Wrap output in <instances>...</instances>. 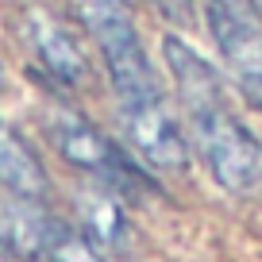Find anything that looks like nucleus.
I'll list each match as a JSON object with an SVG mask.
<instances>
[{
    "label": "nucleus",
    "mask_w": 262,
    "mask_h": 262,
    "mask_svg": "<svg viewBox=\"0 0 262 262\" xmlns=\"http://www.w3.org/2000/svg\"><path fill=\"white\" fill-rule=\"evenodd\" d=\"M162 54H166V70L173 77V89L185 104V116L193 123L201 162L208 166V173L220 189L243 193L262 173L258 135H251V127L228 104L224 77L216 74V66H208L189 42H181L178 35H166Z\"/></svg>",
    "instance_id": "f257e3e1"
},
{
    "label": "nucleus",
    "mask_w": 262,
    "mask_h": 262,
    "mask_svg": "<svg viewBox=\"0 0 262 262\" xmlns=\"http://www.w3.org/2000/svg\"><path fill=\"white\" fill-rule=\"evenodd\" d=\"M74 12L81 19V27L93 35V42L100 47L108 81H112V93H116V108L166 97L155 66L143 50L127 0H74Z\"/></svg>",
    "instance_id": "f03ea898"
},
{
    "label": "nucleus",
    "mask_w": 262,
    "mask_h": 262,
    "mask_svg": "<svg viewBox=\"0 0 262 262\" xmlns=\"http://www.w3.org/2000/svg\"><path fill=\"white\" fill-rule=\"evenodd\" d=\"M47 131H50V143H54L58 155L74 170L100 181V189H112L120 196L155 193V181L147 178V170L116 139H108L93 120H85L77 108H54L47 116Z\"/></svg>",
    "instance_id": "7ed1b4c3"
},
{
    "label": "nucleus",
    "mask_w": 262,
    "mask_h": 262,
    "mask_svg": "<svg viewBox=\"0 0 262 262\" xmlns=\"http://www.w3.org/2000/svg\"><path fill=\"white\" fill-rule=\"evenodd\" d=\"M205 19L235 89L262 108V8L258 0H205Z\"/></svg>",
    "instance_id": "20e7f679"
},
{
    "label": "nucleus",
    "mask_w": 262,
    "mask_h": 262,
    "mask_svg": "<svg viewBox=\"0 0 262 262\" xmlns=\"http://www.w3.org/2000/svg\"><path fill=\"white\" fill-rule=\"evenodd\" d=\"M116 116H120V131L127 139V147L147 166L170 170V173L189 166V143L181 135L173 112L166 108V97L143 100V104H123V108H116Z\"/></svg>",
    "instance_id": "39448f33"
},
{
    "label": "nucleus",
    "mask_w": 262,
    "mask_h": 262,
    "mask_svg": "<svg viewBox=\"0 0 262 262\" xmlns=\"http://www.w3.org/2000/svg\"><path fill=\"white\" fill-rule=\"evenodd\" d=\"M19 35H24L27 50L35 54V62L42 66V74L54 77L58 85L77 89V85L89 81V58H85L81 42L74 39V31L58 16H50V12H42V8L24 12Z\"/></svg>",
    "instance_id": "423d86ee"
},
{
    "label": "nucleus",
    "mask_w": 262,
    "mask_h": 262,
    "mask_svg": "<svg viewBox=\"0 0 262 262\" xmlns=\"http://www.w3.org/2000/svg\"><path fill=\"white\" fill-rule=\"evenodd\" d=\"M66 224L54 220L42 205H27V201H8L4 220H0V235L8 243V251L24 254V258H47L50 243L58 239Z\"/></svg>",
    "instance_id": "0eeeda50"
},
{
    "label": "nucleus",
    "mask_w": 262,
    "mask_h": 262,
    "mask_svg": "<svg viewBox=\"0 0 262 262\" xmlns=\"http://www.w3.org/2000/svg\"><path fill=\"white\" fill-rule=\"evenodd\" d=\"M0 189H8L12 201H27V205H42L50 189V178L39 166L35 150L4 127H0Z\"/></svg>",
    "instance_id": "6e6552de"
},
{
    "label": "nucleus",
    "mask_w": 262,
    "mask_h": 262,
    "mask_svg": "<svg viewBox=\"0 0 262 262\" xmlns=\"http://www.w3.org/2000/svg\"><path fill=\"white\" fill-rule=\"evenodd\" d=\"M81 220H85V231L97 247H120L127 239V220H123L120 205L112 196H85L81 201Z\"/></svg>",
    "instance_id": "1a4fd4ad"
},
{
    "label": "nucleus",
    "mask_w": 262,
    "mask_h": 262,
    "mask_svg": "<svg viewBox=\"0 0 262 262\" xmlns=\"http://www.w3.org/2000/svg\"><path fill=\"white\" fill-rule=\"evenodd\" d=\"M47 262H108V258L100 254V247L93 243L89 235H81V231H74V228H62L58 239L50 243Z\"/></svg>",
    "instance_id": "9d476101"
},
{
    "label": "nucleus",
    "mask_w": 262,
    "mask_h": 262,
    "mask_svg": "<svg viewBox=\"0 0 262 262\" xmlns=\"http://www.w3.org/2000/svg\"><path fill=\"white\" fill-rule=\"evenodd\" d=\"M155 4V12L162 19H170V24H193V0H150Z\"/></svg>",
    "instance_id": "9b49d317"
},
{
    "label": "nucleus",
    "mask_w": 262,
    "mask_h": 262,
    "mask_svg": "<svg viewBox=\"0 0 262 262\" xmlns=\"http://www.w3.org/2000/svg\"><path fill=\"white\" fill-rule=\"evenodd\" d=\"M0 262H8V243H4V235H0Z\"/></svg>",
    "instance_id": "f8f14e48"
},
{
    "label": "nucleus",
    "mask_w": 262,
    "mask_h": 262,
    "mask_svg": "<svg viewBox=\"0 0 262 262\" xmlns=\"http://www.w3.org/2000/svg\"><path fill=\"white\" fill-rule=\"evenodd\" d=\"M4 208H8V205H4V201H0V220H4Z\"/></svg>",
    "instance_id": "ddd939ff"
}]
</instances>
